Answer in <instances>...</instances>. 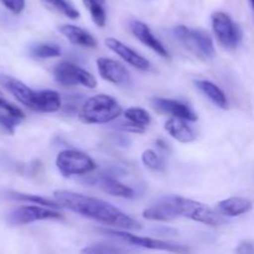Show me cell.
I'll use <instances>...</instances> for the list:
<instances>
[{"mask_svg": "<svg viewBox=\"0 0 254 254\" xmlns=\"http://www.w3.org/2000/svg\"><path fill=\"white\" fill-rule=\"evenodd\" d=\"M252 201L246 197H230L217 203L218 212L227 217H237L252 210Z\"/></svg>", "mask_w": 254, "mask_h": 254, "instance_id": "obj_19", "label": "cell"}, {"mask_svg": "<svg viewBox=\"0 0 254 254\" xmlns=\"http://www.w3.org/2000/svg\"><path fill=\"white\" fill-rule=\"evenodd\" d=\"M25 118L24 112L10 103L0 93V128L9 134H14L15 128Z\"/></svg>", "mask_w": 254, "mask_h": 254, "instance_id": "obj_15", "label": "cell"}, {"mask_svg": "<svg viewBox=\"0 0 254 254\" xmlns=\"http://www.w3.org/2000/svg\"><path fill=\"white\" fill-rule=\"evenodd\" d=\"M211 21H212V29L218 42L225 49L233 50L238 47L242 40V32H241L240 26L233 21L230 15L222 11L213 12Z\"/></svg>", "mask_w": 254, "mask_h": 254, "instance_id": "obj_9", "label": "cell"}, {"mask_svg": "<svg viewBox=\"0 0 254 254\" xmlns=\"http://www.w3.org/2000/svg\"><path fill=\"white\" fill-rule=\"evenodd\" d=\"M156 146H159L160 149H164V150L168 149V144H166L164 140H156Z\"/></svg>", "mask_w": 254, "mask_h": 254, "instance_id": "obj_32", "label": "cell"}, {"mask_svg": "<svg viewBox=\"0 0 254 254\" xmlns=\"http://www.w3.org/2000/svg\"><path fill=\"white\" fill-rule=\"evenodd\" d=\"M54 197L61 207L78 213L89 220L97 221V222H101L107 226H113V227L121 228V230H141V225L138 221L131 218L130 216L124 213L116 206L103 200H99V198L67 190L55 191Z\"/></svg>", "mask_w": 254, "mask_h": 254, "instance_id": "obj_1", "label": "cell"}, {"mask_svg": "<svg viewBox=\"0 0 254 254\" xmlns=\"http://www.w3.org/2000/svg\"><path fill=\"white\" fill-rule=\"evenodd\" d=\"M236 252L242 253V254H253L254 253V246L250 242H243L238 246L237 250H236Z\"/></svg>", "mask_w": 254, "mask_h": 254, "instance_id": "obj_31", "label": "cell"}, {"mask_svg": "<svg viewBox=\"0 0 254 254\" xmlns=\"http://www.w3.org/2000/svg\"><path fill=\"white\" fill-rule=\"evenodd\" d=\"M165 130L175 140L184 144L192 143L197 138L195 130L188 124V121H185L183 118H178V117H171V118H169L166 121Z\"/></svg>", "mask_w": 254, "mask_h": 254, "instance_id": "obj_16", "label": "cell"}, {"mask_svg": "<svg viewBox=\"0 0 254 254\" xmlns=\"http://www.w3.org/2000/svg\"><path fill=\"white\" fill-rule=\"evenodd\" d=\"M29 54L34 59H55V57L61 56V49L59 45L56 44H49V42H44V44H36L32 45L29 50Z\"/></svg>", "mask_w": 254, "mask_h": 254, "instance_id": "obj_23", "label": "cell"}, {"mask_svg": "<svg viewBox=\"0 0 254 254\" xmlns=\"http://www.w3.org/2000/svg\"><path fill=\"white\" fill-rule=\"evenodd\" d=\"M173 35L186 50L202 60L215 57V46L210 35L201 29L179 25L173 29Z\"/></svg>", "mask_w": 254, "mask_h": 254, "instance_id": "obj_4", "label": "cell"}, {"mask_svg": "<svg viewBox=\"0 0 254 254\" xmlns=\"http://www.w3.org/2000/svg\"><path fill=\"white\" fill-rule=\"evenodd\" d=\"M106 46L108 47L111 51H113L114 54L118 55L122 60L129 64L130 66H133L134 68H138L140 71H149L151 67L150 62L143 57L141 55H139L138 52L134 51L133 49H130L129 46H127L126 44H123L119 40L113 39V37H108L104 41Z\"/></svg>", "mask_w": 254, "mask_h": 254, "instance_id": "obj_12", "label": "cell"}, {"mask_svg": "<svg viewBox=\"0 0 254 254\" xmlns=\"http://www.w3.org/2000/svg\"><path fill=\"white\" fill-rule=\"evenodd\" d=\"M141 160H143L144 165L146 168L151 169V170L155 171H161L165 169V161L163 160L161 156L158 155V153H155L151 149H146L144 150V153L141 154Z\"/></svg>", "mask_w": 254, "mask_h": 254, "instance_id": "obj_28", "label": "cell"}, {"mask_svg": "<svg viewBox=\"0 0 254 254\" xmlns=\"http://www.w3.org/2000/svg\"><path fill=\"white\" fill-rule=\"evenodd\" d=\"M99 233L107 236L109 238L124 242L127 245L134 246V247L145 248V250H154V251H165V252H174V253H185L190 251V248L186 246L178 245V243L165 242L161 240H155L150 237H140V236L131 235L127 232V230H112V228H97Z\"/></svg>", "mask_w": 254, "mask_h": 254, "instance_id": "obj_5", "label": "cell"}, {"mask_svg": "<svg viewBox=\"0 0 254 254\" xmlns=\"http://www.w3.org/2000/svg\"><path fill=\"white\" fill-rule=\"evenodd\" d=\"M196 87L212 102L215 106H217L221 109L228 108V99L226 97L225 92L211 81H206V79H198L195 81Z\"/></svg>", "mask_w": 254, "mask_h": 254, "instance_id": "obj_20", "label": "cell"}, {"mask_svg": "<svg viewBox=\"0 0 254 254\" xmlns=\"http://www.w3.org/2000/svg\"><path fill=\"white\" fill-rule=\"evenodd\" d=\"M56 166L62 176L86 175L97 168L91 156L76 149H66L60 151L56 158Z\"/></svg>", "mask_w": 254, "mask_h": 254, "instance_id": "obj_6", "label": "cell"}, {"mask_svg": "<svg viewBox=\"0 0 254 254\" xmlns=\"http://www.w3.org/2000/svg\"><path fill=\"white\" fill-rule=\"evenodd\" d=\"M84 6L91 14L94 24L99 27L106 26L107 22V9L106 0H82Z\"/></svg>", "mask_w": 254, "mask_h": 254, "instance_id": "obj_22", "label": "cell"}, {"mask_svg": "<svg viewBox=\"0 0 254 254\" xmlns=\"http://www.w3.org/2000/svg\"><path fill=\"white\" fill-rule=\"evenodd\" d=\"M143 217L156 222H170L178 217H184L212 227L226 222L223 215L217 213L205 203L174 195L159 198L154 205L144 210Z\"/></svg>", "mask_w": 254, "mask_h": 254, "instance_id": "obj_2", "label": "cell"}, {"mask_svg": "<svg viewBox=\"0 0 254 254\" xmlns=\"http://www.w3.org/2000/svg\"><path fill=\"white\" fill-rule=\"evenodd\" d=\"M0 84L12 94L21 104L27 108L36 111L37 101H39V91H34L24 82L6 74H0Z\"/></svg>", "mask_w": 254, "mask_h": 254, "instance_id": "obj_10", "label": "cell"}, {"mask_svg": "<svg viewBox=\"0 0 254 254\" xmlns=\"http://www.w3.org/2000/svg\"><path fill=\"white\" fill-rule=\"evenodd\" d=\"M7 197L12 198V200L24 201V202L34 203V205L46 206V207H52V208H60V207H61V206H60V203H57L56 201L47 200V198L41 197V196H37V195H29V193L16 192V191H9V192H7Z\"/></svg>", "mask_w": 254, "mask_h": 254, "instance_id": "obj_25", "label": "cell"}, {"mask_svg": "<svg viewBox=\"0 0 254 254\" xmlns=\"http://www.w3.org/2000/svg\"><path fill=\"white\" fill-rule=\"evenodd\" d=\"M62 213L56 208L46 206H20L9 211L5 216V220L10 226H24L30 223L46 220H61Z\"/></svg>", "mask_w": 254, "mask_h": 254, "instance_id": "obj_7", "label": "cell"}, {"mask_svg": "<svg viewBox=\"0 0 254 254\" xmlns=\"http://www.w3.org/2000/svg\"><path fill=\"white\" fill-rule=\"evenodd\" d=\"M62 107L61 94L52 89L39 91V101H37L36 112L41 113H55L59 112Z\"/></svg>", "mask_w": 254, "mask_h": 254, "instance_id": "obj_21", "label": "cell"}, {"mask_svg": "<svg viewBox=\"0 0 254 254\" xmlns=\"http://www.w3.org/2000/svg\"><path fill=\"white\" fill-rule=\"evenodd\" d=\"M49 9L64 15L68 19L76 20L79 17V11L67 0H41Z\"/></svg>", "mask_w": 254, "mask_h": 254, "instance_id": "obj_24", "label": "cell"}, {"mask_svg": "<svg viewBox=\"0 0 254 254\" xmlns=\"http://www.w3.org/2000/svg\"><path fill=\"white\" fill-rule=\"evenodd\" d=\"M59 31L71 42L72 45L81 47H88L94 49L97 47V41L88 31L83 30L82 27L71 24H64L59 27Z\"/></svg>", "mask_w": 254, "mask_h": 254, "instance_id": "obj_17", "label": "cell"}, {"mask_svg": "<svg viewBox=\"0 0 254 254\" xmlns=\"http://www.w3.org/2000/svg\"><path fill=\"white\" fill-rule=\"evenodd\" d=\"M151 106L158 112L164 114H169L171 117L183 118L188 122H196L198 119L197 114L192 111L185 103L175 101V99L161 98V97H154L151 98Z\"/></svg>", "mask_w": 254, "mask_h": 254, "instance_id": "obj_13", "label": "cell"}, {"mask_svg": "<svg viewBox=\"0 0 254 254\" xmlns=\"http://www.w3.org/2000/svg\"><path fill=\"white\" fill-rule=\"evenodd\" d=\"M129 29H130L131 34L141 42V44L145 45L146 47L153 50L155 54H158L159 56L164 57V59H168L169 57V51L166 50V47L161 44L160 40L158 37H155V35L151 32L150 27L148 26L144 22L138 21V20H133L129 24Z\"/></svg>", "mask_w": 254, "mask_h": 254, "instance_id": "obj_14", "label": "cell"}, {"mask_svg": "<svg viewBox=\"0 0 254 254\" xmlns=\"http://www.w3.org/2000/svg\"><path fill=\"white\" fill-rule=\"evenodd\" d=\"M97 67H98L99 74L104 81H108L117 86H128L131 83L130 73L128 72V69L116 60L99 57L97 60Z\"/></svg>", "mask_w": 254, "mask_h": 254, "instance_id": "obj_11", "label": "cell"}, {"mask_svg": "<svg viewBox=\"0 0 254 254\" xmlns=\"http://www.w3.org/2000/svg\"><path fill=\"white\" fill-rule=\"evenodd\" d=\"M52 72H54V77L56 82L61 86L68 87L82 84V86L91 89L96 88L97 86V79L94 78L91 72L86 71L84 68L72 64V62H60L55 66Z\"/></svg>", "mask_w": 254, "mask_h": 254, "instance_id": "obj_8", "label": "cell"}, {"mask_svg": "<svg viewBox=\"0 0 254 254\" xmlns=\"http://www.w3.org/2000/svg\"><path fill=\"white\" fill-rule=\"evenodd\" d=\"M0 1L12 14H21L25 9V0H0Z\"/></svg>", "mask_w": 254, "mask_h": 254, "instance_id": "obj_29", "label": "cell"}, {"mask_svg": "<svg viewBox=\"0 0 254 254\" xmlns=\"http://www.w3.org/2000/svg\"><path fill=\"white\" fill-rule=\"evenodd\" d=\"M124 117L127 121H130L133 123L141 127H148L151 123V117L148 111L143 108H128L124 111Z\"/></svg>", "mask_w": 254, "mask_h": 254, "instance_id": "obj_27", "label": "cell"}, {"mask_svg": "<svg viewBox=\"0 0 254 254\" xmlns=\"http://www.w3.org/2000/svg\"><path fill=\"white\" fill-rule=\"evenodd\" d=\"M251 2H252V5H253V7H254V0H251Z\"/></svg>", "mask_w": 254, "mask_h": 254, "instance_id": "obj_33", "label": "cell"}, {"mask_svg": "<svg viewBox=\"0 0 254 254\" xmlns=\"http://www.w3.org/2000/svg\"><path fill=\"white\" fill-rule=\"evenodd\" d=\"M122 107L108 94H97L87 99L79 111V119L86 124H107L122 116Z\"/></svg>", "mask_w": 254, "mask_h": 254, "instance_id": "obj_3", "label": "cell"}, {"mask_svg": "<svg viewBox=\"0 0 254 254\" xmlns=\"http://www.w3.org/2000/svg\"><path fill=\"white\" fill-rule=\"evenodd\" d=\"M117 128L123 129L126 131H131V133H144L145 131V127L138 126V124L133 123L130 121H128V123L127 122H122V123L117 124Z\"/></svg>", "mask_w": 254, "mask_h": 254, "instance_id": "obj_30", "label": "cell"}, {"mask_svg": "<svg viewBox=\"0 0 254 254\" xmlns=\"http://www.w3.org/2000/svg\"><path fill=\"white\" fill-rule=\"evenodd\" d=\"M82 253H92V254H118L129 252L128 248L119 247L116 245H107V243H94V245L87 246L86 248L81 251Z\"/></svg>", "mask_w": 254, "mask_h": 254, "instance_id": "obj_26", "label": "cell"}, {"mask_svg": "<svg viewBox=\"0 0 254 254\" xmlns=\"http://www.w3.org/2000/svg\"><path fill=\"white\" fill-rule=\"evenodd\" d=\"M93 184L98 185L104 192L109 193L112 196H118V197L123 198L135 197V191L131 188H129V186L122 184L114 176L101 175L93 181Z\"/></svg>", "mask_w": 254, "mask_h": 254, "instance_id": "obj_18", "label": "cell"}]
</instances>
